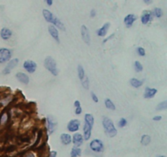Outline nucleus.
Returning <instances> with one entry per match:
<instances>
[{"label": "nucleus", "mask_w": 167, "mask_h": 157, "mask_svg": "<svg viewBox=\"0 0 167 157\" xmlns=\"http://www.w3.org/2000/svg\"><path fill=\"white\" fill-rule=\"evenodd\" d=\"M80 106H81V103H80L78 100H76L75 102H74V107H75V108H77V107Z\"/></svg>", "instance_id": "58836bf2"}, {"label": "nucleus", "mask_w": 167, "mask_h": 157, "mask_svg": "<svg viewBox=\"0 0 167 157\" xmlns=\"http://www.w3.org/2000/svg\"><path fill=\"white\" fill-rule=\"evenodd\" d=\"M157 89H155V88L146 87L145 88L144 93V99H152L157 94Z\"/></svg>", "instance_id": "dca6fc26"}, {"label": "nucleus", "mask_w": 167, "mask_h": 157, "mask_svg": "<svg viewBox=\"0 0 167 157\" xmlns=\"http://www.w3.org/2000/svg\"><path fill=\"white\" fill-rule=\"evenodd\" d=\"M81 112H82V109H81V106L76 108V109H75V114L76 115H80L81 113Z\"/></svg>", "instance_id": "72a5a7b5"}, {"label": "nucleus", "mask_w": 167, "mask_h": 157, "mask_svg": "<svg viewBox=\"0 0 167 157\" xmlns=\"http://www.w3.org/2000/svg\"><path fill=\"white\" fill-rule=\"evenodd\" d=\"M113 37H114V33H112V34H111V35H110V36H109V37L108 38L104 39V41H103V43H105L106 42L108 41V40H110V39H111V38H113Z\"/></svg>", "instance_id": "ea45409f"}, {"label": "nucleus", "mask_w": 167, "mask_h": 157, "mask_svg": "<svg viewBox=\"0 0 167 157\" xmlns=\"http://www.w3.org/2000/svg\"><path fill=\"white\" fill-rule=\"evenodd\" d=\"M157 157H166V156H165V155H158Z\"/></svg>", "instance_id": "79ce46f5"}, {"label": "nucleus", "mask_w": 167, "mask_h": 157, "mask_svg": "<svg viewBox=\"0 0 167 157\" xmlns=\"http://www.w3.org/2000/svg\"><path fill=\"white\" fill-rule=\"evenodd\" d=\"M80 124H81V122H80V120H77V119H73V120H69L67 124L68 130L72 133L76 132V131L79 129Z\"/></svg>", "instance_id": "6e6552de"}, {"label": "nucleus", "mask_w": 167, "mask_h": 157, "mask_svg": "<svg viewBox=\"0 0 167 157\" xmlns=\"http://www.w3.org/2000/svg\"><path fill=\"white\" fill-rule=\"evenodd\" d=\"M91 98H92V100H93L94 102L95 103H98L99 102V99H98V97H97V95H96V94H95V93H94V92H91Z\"/></svg>", "instance_id": "473e14b6"}, {"label": "nucleus", "mask_w": 167, "mask_h": 157, "mask_svg": "<svg viewBox=\"0 0 167 157\" xmlns=\"http://www.w3.org/2000/svg\"><path fill=\"white\" fill-rule=\"evenodd\" d=\"M56 156H57V151H50L49 157H56Z\"/></svg>", "instance_id": "f704fd0d"}, {"label": "nucleus", "mask_w": 167, "mask_h": 157, "mask_svg": "<svg viewBox=\"0 0 167 157\" xmlns=\"http://www.w3.org/2000/svg\"><path fill=\"white\" fill-rule=\"evenodd\" d=\"M92 127L91 125H90L87 123H84L83 125V139L84 140L88 141L91 137V132H92Z\"/></svg>", "instance_id": "f8f14e48"}, {"label": "nucleus", "mask_w": 167, "mask_h": 157, "mask_svg": "<svg viewBox=\"0 0 167 157\" xmlns=\"http://www.w3.org/2000/svg\"><path fill=\"white\" fill-rule=\"evenodd\" d=\"M83 142V136H82L80 133H76V134H74L73 135V137H72V143H73V145H74L75 147H79L80 146L82 145Z\"/></svg>", "instance_id": "9d476101"}, {"label": "nucleus", "mask_w": 167, "mask_h": 157, "mask_svg": "<svg viewBox=\"0 0 167 157\" xmlns=\"http://www.w3.org/2000/svg\"><path fill=\"white\" fill-rule=\"evenodd\" d=\"M12 31L11 29H9L8 28H3L0 31V36L2 38L3 40H8L12 37Z\"/></svg>", "instance_id": "a211bd4d"}, {"label": "nucleus", "mask_w": 167, "mask_h": 157, "mask_svg": "<svg viewBox=\"0 0 167 157\" xmlns=\"http://www.w3.org/2000/svg\"><path fill=\"white\" fill-rule=\"evenodd\" d=\"M134 70H135V72H136V73H140V72H142L143 69H144V67H143V65L141 64L140 62L138 61V60L134 61Z\"/></svg>", "instance_id": "cd10ccee"}, {"label": "nucleus", "mask_w": 167, "mask_h": 157, "mask_svg": "<svg viewBox=\"0 0 167 157\" xmlns=\"http://www.w3.org/2000/svg\"><path fill=\"white\" fill-rule=\"evenodd\" d=\"M153 13V16L157 17V18H161V17L163 16L162 9L159 8H155Z\"/></svg>", "instance_id": "bb28decb"}, {"label": "nucleus", "mask_w": 167, "mask_h": 157, "mask_svg": "<svg viewBox=\"0 0 167 157\" xmlns=\"http://www.w3.org/2000/svg\"><path fill=\"white\" fill-rule=\"evenodd\" d=\"M48 32L51 34V37L55 39L57 43H60V37H59V31L55 28L54 25H49L48 26Z\"/></svg>", "instance_id": "2eb2a0df"}, {"label": "nucleus", "mask_w": 167, "mask_h": 157, "mask_svg": "<svg viewBox=\"0 0 167 157\" xmlns=\"http://www.w3.org/2000/svg\"><path fill=\"white\" fill-rule=\"evenodd\" d=\"M144 2L146 4H150V3H152V0H144Z\"/></svg>", "instance_id": "a19ab883"}, {"label": "nucleus", "mask_w": 167, "mask_h": 157, "mask_svg": "<svg viewBox=\"0 0 167 157\" xmlns=\"http://www.w3.org/2000/svg\"><path fill=\"white\" fill-rule=\"evenodd\" d=\"M12 57V51L8 48H0V63H6Z\"/></svg>", "instance_id": "39448f33"}, {"label": "nucleus", "mask_w": 167, "mask_h": 157, "mask_svg": "<svg viewBox=\"0 0 167 157\" xmlns=\"http://www.w3.org/2000/svg\"><path fill=\"white\" fill-rule=\"evenodd\" d=\"M130 86H133V87L134 88H138L140 87V86H142L143 85V82L142 81H140V80L137 79V78H131V79L130 80Z\"/></svg>", "instance_id": "412c9836"}, {"label": "nucleus", "mask_w": 167, "mask_h": 157, "mask_svg": "<svg viewBox=\"0 0 167 157\" xmlns=\"http://www.w3.org/2000/svg\"><path fill=\"white\" fill-rule=\"evenodd\" d=\"M81 86H82V87H83L84 89H86V90H88V89H89V78H88L87 77H85L84 79L81 81Z\"/></svg>", "instance_id": "c756f323"}, {"label": "nucleus", "mask_w": 167, "mask_h": 157, "mask_svg": "<svg viewBox=\"0 0 167 157\" xmlns=\"http://www.w3.org/2000/svg\"><path fill=\"white\" fill-rule=\"evenodd\" d=\"M84 120H85V122L89 124L90 125H91L93 126L94 124V117L91 114H90V113H86L85 116H84Z\"/></svg>", "instance_id": "a878e982"}, {"label": "nucleus", "mask_w": 167, "mask_h": 157, "mask_svg": "<svg viewBox=\"0 0 167 157\" xmlns=\"http://www.w3.org/2000/svg\"><path fill=\"white\" fill-rule=\"evenodd\" d=\"M90 16H91V17H92V18L96 17V10H95V9H92V10L91 11V15H90Z\"/></svg>", "instance_id": "c9c22d12"}, {"label": "nucleus", "mask_w": 167, "mask_h": 157, "mask_svg": "<svg viewBox=\"0 0 167 157\" xmlns=\"http://www.w3.org/2000/svg\"><path fill=\"white\" fill-rule=\"evenodd\" d=\"M167 108V101L165 100V101H163V102L160 103L157 106L156 109L157 111H161V110H166Z\"/></svg>", "instance_id": "c85d7f7f"}, {"label": "nucleus", "mask_w": 167, "mask_h": 157, "mask_svg": "<svg viewBox=\"0 0 167 157\" xmlns=\"http://www.w3.org/2000/svg\"><path fill=\"white\" fill-rule=\"evenodd\" d=\"M47 130L50 134H53V132L55 131V127L57 126V122L55 120H54L52 116H49L47 118Z\"/></svg>", "instance_id": "9b49d317"}, {"label": "nucleus", "mask_w": 167, "mask_h": 157, "mask_svg": "<svg viewBox=\"0 0 167 157\" xmlns=\"http://www.w3.org/2000/svg\"><path fill=\"white\" fill-rule=\"evenodd\" d=\"M161 119H162V117H161V116H156L153 117V120H155V121H159V120H161Z\"/></svg>", "instance_id": "e433bc0d"}, {"label": "nucleus", "mask_w": 167, "mask_h": 157, "mask_svg": "<svg viewBox=\"0 0 167 157\" xmlns=\"http://www.w3.org/2000/svg\"><path fill=\"white\" fill-rule=\"evenodd\" d=\"M153 17H154V16H153V13L152 11L144 10L143 12L142 15H141V22H142L143 25H147L150 21H153Z\"/></svg>", "instance_id": "423d86ee"}, {"label": "nucleus", "mask_w": 167, "mask_h": 157, "mask_svg": "<svg viewBox=\"0 0 167 157\" xmlns=\"http://www.w3.org/2000/svg\"><path fill=\"white\" fill-rule=\"evenodd\" d=\"M16 77L19 82H20L21 83L27 85V84L29 82V78L27 74L24 73L19 72V73H17L16 74Z\"/></svg>", "instance_id": "6ab92c4d"}, {"label": "nucleus", "mask_w": 167, "mask_h": 157, "mask_svg": "<svg viewBox=\"0 0 167 157\" xmlns=\"http://www.w3.org/2000/svg\"><path fill=\"white\" fill-rule=\"evenodd\" d=\"M109 28H110V23L109 22L105 23V24H104V25L101 27V28H100V29H98L97 35L99 36V37H101V38L105 37V35L107 34V33H108Z\"/></svg>", "instance_id": "f3484780"}, {"label": "nucleus", "mask_w": 167, "mask_h": 157, "mask_svg": "<svg viewBox=\"0 0 167 157\" xmlns=\"http://www.w3.org/2000/svg\"><path fill=\"white\" fill-rule=\"evenodd\" d=\"M127 124V120H126L125 118H121L120 120H119V121H118V126L120 127V128H123V127H125Z\"/></svg>", "instance_id": "2f4dec72"}, {"label": "nucleus", "mask_w": 167, "mask_h": 157, "mask_svg": "<svg viewBox=\"0 0 167 157\" xmlns=\"http://www.w3.org/2000/svg\"><path fill=\"white\" fill-rule=\"evenodd\" d=\"M104 104H105V107L109 110H115L116 109V106H115V104H113L112 100L110 99H106L104 100Z\"/></svg>", "instance_id": "5701e85b"}, {"label": "nucleus", "mask_w": 167, "mask_h": 157, "mask_svg": "<svg viewBox=\"0 0 167 157\" xmlns=\"http://www.w3.org/2000/svg\"><path fill=\"white\" fill-rule=\"evenodd\" d=\"M91 151H93L94 152H102L104 151V143L100 139H93V140L90 143L89 145Z\"/></svg>", "instance_id": "20e7f679"}, {"label": "nucleus", "mask_w": 167, "mask_h": 157, "mask_svg": "<svg viewBox=\"0 0 167 157\" xmlns=\"http://www.w3.org/2000/svg\"><path fill=\"white\" fill-rule=\"evenodd\" d=\"M102 124H103L104 132H105L107 136L109 137V138H113L117 134V130L116 127H115L111 119L108 118V117H104Z\"/></svg>", "instance_id": "f03ea898"}, {"label": "nucleus", "mask_w": 167, "mask_h": 157, "mask_svg": "<svg viewBox=\"0 0 167 157\" xmlns=\"http://www.w3.org/2000/svg\"><path fill=\"white\" fill-rule=\"evenodd\" d=\"M23 68L26 70L29 73H34L36 71L37 68V63L34 60L31 59H27L23 63Z\"/></svg>", "instance_id": "0eeeda50"}, {"label": "nucleus", "mask_w": 167, "mask_h": 157, "mask_svg": "<svg viewBox=\"0 0 167 157\" xmlns=\"http://www.w3.org/2000/svg\"><path fill=\"white\" fill-rule=\"evenodd\" d=\"M136 16H134V14H128L124 18V24L127 28H130L132 26L133 24L135 21H136Z\"/></svg>", "instance_id": "4468645a"}, {"label": "nucleus", "mask_w": 167, "mask_h": 157, "mask_svg": "<svg viewBox=\"0 0 167 157\" xmlns=\"http://www.w3.org/2000/svg\"><path fill=\"white\" fill-rule=\"evenodd\" d=\"M43 17H44V19L46 20L47 22L51 23V24L54 25V26H55V28H58V29H61V30L63 31L66 30L65 25L61 22L60 20L58 17H55V16L52 14V13H51L50 11L47 10V9H43Z\"/></svg>", "instance_id": "f257e3e1"}, {"label": "nucleus", "mask_w": 167, "mask_h": 157, "mask_svg": "<svg viewBox=\"0 0 167 157\" xmlns=\"http://www.w3.org/2000/svg\"><path fill=\"white\" fill-rule=\"evenodd\" d=\"M60 141L62 144L64 145H69L72 143V137L69 134H62L60 135Z\"/></svg>", "instance_id": "aec40b11"}, {"label": "nucleus", "mask_w": 167, "mask_h": 157, "mask_svg": "<svg viewBox=\"0 0 167 157\" xmlns=\"http://www.w3.org/2000/svg\"><path fill=\"white\" fill-rule=\"evenodd\" d=\"M44 1L48 6H51L53 4V0H44Z\"/></svg>", "instance_id": "4c0bfd02"}, {"label": "nucleus", "mask_w": 167, "mask_h": 157, "mask_svg": "<svg viewBox=\"0 0 167 157\" xmlns=\"http://www.w3.org/2000/svg\"><path fill=\"white\" fill-rule=\"evenodd\" d=\"M44 66L48 72H50L53 76L58 75V69H57L56 62L52 57L47 56L44 59Z\"/></svg>", "instance_id": "7ed1b4c3"}, {"label": "nucleus", "mask_w": 167, "mask_h": 157, "mask_svg": "<svg viewBox=\"0 0 167 157\" xmlns=\"http://www.w3.org/2000/svg\"><path fill=\"white\" fill-rule=\"evenodd\" d=\"M77 75H78V78H79V79L81 80V81H82V80L84 79V78L86 77L85 70H84L83 67H82L81 64L77 66Z\"/></svg>", "instance_id": "b1692460"}, {"label": "nucleus", "mask_w": 167, "mask_h": 157, "mask_svg": "<svg viewBox=\"0 0 167 157\" xmlns=\"http://www.w3.org/2000/svg\"><path fill=\"white\" fill-rule=\"evenodd\" d=\"M81 155V148L77 147H73L70 152V157H79Z\"/></svg>", "instance_id": "4be33fe9"}, {"label": "nucleus", "mask_w": 167, "mask_h": 157, "mask_svg": "<svg viewBox=\"0 0 167 157\" xmlns=\"http://www.w3.org/2000/svg\"><path fill=\"white\" fill-rule=\"evenodd\" d=\"M19 63V59H12L9 63L7 64V66L4 68L3 74H9L11 73V70L13 69Z\"/></svg>", "instance_id": "ddd939ff"}, {"label": "nucleus", "mask_w": 167, "mask_h": 157, "mask_svg": "<svg viewBox=\"0 0 167 157\" xmlns=\"http://www.w3.org/2000/svg\"><path fill=\"white\" fill-rule=\"evenodd\" d=\"M140 143L144 146H148L151 143V137L148 134H144L141 137Z\"/></svg>", "instance_id": "393cba45"}, {"label": "nucleus", "mask_w": 167, "mask_h": 157, "mask_svg": "<svg viewBox=\"0 0 167 157\" xmlns=\"http://www.w3.org/2000/svg\"><path fill=\"white\" fill-rule=\"evenodd\" d=\"M81 38L83 40L84 43L87 45L91 44V36H90L89 29H87V27L86 25H82L81 27Z\"/></svg>", "instance_id": "1a4fd4ad"}, {"label": "nucleus", "mask_w": 167, "mask_h": 157, "mask_svg": "<svg viewBox=\"0 0 167 157\" xmlns=\"http://www.w3.org/2000/svg\"><path fill=\"white\" fill-rule=\"evenodd\" d=\"M137 54H138L139 56H144L146 55V51H145V49L144 47H138L136 49Z\"/></svg>", "instance_id": "7c9ffc66"}]
</instances>
